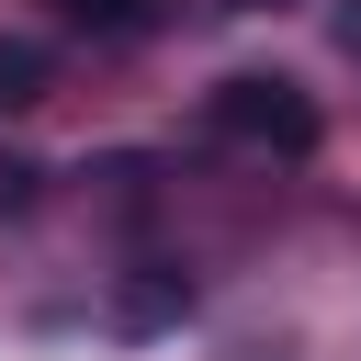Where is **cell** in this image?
I'll list each match as a JSON object with an SVG mask.
<instances>
[{
    "instance_id": "1",
    "label": "cell",
    "mask_w": 361,
    "mask_h": 361,
    "mask_svg": "<svg viewBox=\"0 0 361 361\" xmlns=\"http://www.w3.org/2000/svg\"><path fill=\"white\" fill-rule=\"evenodd\" d=\"M203 124H214V135H237V147H259V158H316V135H327L316 90H305V79H282V68H237V79H214Z\"/></svg>"
},
{
    "instance_id": "2",
    "label": "cell",
    "mask_w": 361,
    "mask_h": 361,
    "mask_svg": "<svg viewBox=\"0 0 361 361\" xmlns=\"http://www.w3.org/2000/svg\"><path fill=\"white\" fill-rule=\"evenodd\" d=\"M45 79H56V56H45V45H23V34H0V113L45 102Z\"/></svg>"
},
{
    "instance_id": "3",
    "label": "cell",
    "mask_w": 361,
    "mask_h": 361,
    "mask_svg": "<svg viewBox=\"0 0 361 361\" xmlns=\"http://www.w3.org/2000/svg\"><path fill=\"white\" fill-rule=\"evenodd\" d=\"M56 23H79V34H147L158 23V0H45Z\"/></svg>"
},
{
    "instance_id": "4",
    "label": "cell",
    "mask_w": 361,
    "mask_h": 361,
    "mask_svg": "<svg viewBox=\"0 0 361 361\" xmlns=\"http://www.w3.org/2000/svg\"><path fill=\"white\" fill-rule=\"evenodd\" d=\"M158 316H180V282H135L124 293V327H158Z\"/></svg>"
},
{
    "instance_id": "5",
    "label": "cell",
    "mask_w": 361,
    "mask_h": 361,
    "mask_svg": "<svg viewBox=\"0 0 361 361\" xmlns=\"http://www.w3.org/2000/svg\"><path fill=\"white\" fill-rule=\"evenodd\" d=\"M338 45H350V56H361V11H338Z\"/></svg>"
},
{
    "instance_id": "6",
    "label": "cell",
    "mask_w": 361,
    "mask_h": 361,
    "mask_svg": "<svg viewBox=\"0 0 361 361\" xmlns=\"http://www.w3.org/2000/svg\"><path fill=\"white\" fill-rule=\"evenodd\" d=\"M226 11H271V0H226Z\"/></svg>"
}]
</instances>
